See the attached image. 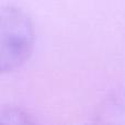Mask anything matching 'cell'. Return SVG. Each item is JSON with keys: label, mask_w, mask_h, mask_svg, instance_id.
I'll list each match as a JSON object with an SVG mask.
<instances>
[{"label": "cell", "mask_w": 125, "mask_h": 125, "mask_svg": "<svg viewBox=\"0 0 125 125\" xmlns=\"http://www.w3.org/2000/svg\"><path fill=\"white\" fill-rule=\"evenodd\" d=\"M34 40L29 15L17 7H3L0 13V73H13L23 66L33 52Z\"/></svg>", "instance_id": "6da1fadb"}, {"label": "cell", "mask_w": 125, "mask_h": 125, "mask_svg": "<svg viewBox=\"0 0 125 125\" xmlns=\"http://www.w3.org/2000/svg\"><path fill=\"white\" fill-rule=\"evenodd\" d=\"M1 124H30L34 123L31 116L17 108H2L0 111Z\"/></svg>", "instance_id": "7a4b0ae2"}]
</instances>
